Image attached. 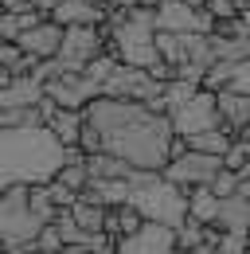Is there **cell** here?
Returning a JSON list of instances; mask_svg holds the SVG:
<instances>
[{
  "label": "cell",
  "instance_id": "1",
  "mask_svg": "<svg viewBox=\"0 0 250 254\" xmlns=\"http://www.w3.org/2000/svg\"><path fill=\"white\" fill-rule=\"evenodd\" d=\"M86 122L98 129V141L106 153H118L137 168L164 172V164L172 160V141H176L172 114L153 110L149 102L98 94L86 106Z\"/></svg>",
  "mask_w": 250,
  "mask_h": 254
},
{
  "label": "cell",
  "instance_id": "2",
  "mask_svg": "<svg viewBox=\"0 0 250 254\" xmlns=\"http://www.w3.org/2000/svg\"><path fill=\"white\" fill-rule=\"evenodd\" d=\"M66 164V141L51 126H12L0 141V188L51 184Z\"/></svg>",
  "mask_w": 250,
  "mask_h": 254
},
{
  "label": "cell",
  "instance_id": "3",
  "mask_svg": "<svg viewBox=\"0 0 250 254\" xmlns=\"http://www.w3.org/2000/svg\"><path fill=\"white\" fill-rule=\"evenodd\" d=\"M129 203L149 223H164L172 231L191 219V188L168 180L160 168H137L129 176Z\"/></svg>",
  "mask_w": 250,
  "mask_h": 254
},
{
  "label": "cell",
  "instance_id": "4",
  "mask_svg": "<svg viewBox=\"0 0 250 254\" xmlns=\"http://www.w3.org/2000/svg\"><path fill=\"white\" fill-rule=\"evenodd\" d=\"M110 28V24H106ZM110 51L133 66H149L153 70L164 55H160V43H156V8L149 4H137L125 12V20H118L110 28Z\"/></svg>",
  "mask_w": 250,
  "mask_h": 254
},
{
  "label": "cell",
  "instance_id": "5",
  "mask_svg": "<svg viewBox=\"0 0 250 254\" xmlns=\"http://www.w3.org/2000/svg\"><path fill=\"white\" fill-rule=\"evenodd\" d=\"M47 223L31 207V184H8L0 188V243L4 254L39 251V231Z\"/></svg>",
  "mask_w": 250,
  "mask_h": 254
},
{
  "label": "cell",
  "instance_id": "6",
  "mask_svg": "<svg viewBox=\"0 0 250 254\" xmlns=\"http://www.w3.org/2000/svg\"><path fill=\"white\" fill-rule=\"evenodd\" d=\"M110 43V28L106 24H70L66 35H62V47H59V63L66 70H82V66L98 59Z\"/></svg>",
  "mask_w": 250,
  "mask_h": 254
},
{
  "label": "cell",
  "instance_id": "7",
  "mask_svg": "<svg viewBox=\"0 0 250 254\" xmlns=\"http://www.w3.org/2000/svg\"><path fill=\"white\" fill-rule=\"evenodd\" d=\"M110 98H133V102H153L164 94V78H156L149 66H133V63H118V70L110 74L106 90Z\"/></svg>",
  "mask_w": 250,
  "mask_h": 254
},
{
  "label": "cell",
  "instance_id": "8",
  "mask_svg": "<svg viewBox=\"0 0 250 254\" xmlns=\"http://www.w3.org/2000/svg\"><path fill=\"white\" fill-rule=\"evenodd\" d=\"M172 126H176L180 137H195V133H203V129H219V126H223L219 94L203 86L195 98H188L184 106H176V110H172Z\"/></svg>",
  "mask_w": 250,
  "mask_h": 254
},
{
  "label": "cell",
  "instance_id": "9",
  "mask_svg": "<svg viewBox=\"0 0 250 254\" xmlns=\"http://www.w3.org/2000/svg\"><path fill=\"white\" fill-rule=\"evenodd\" d=\"M223 164H227V160L215 157V153L188 149V153H180V157H172L168 164H164V176L176 180V184H184V188H195V184H211Z\"/></svg>",
  "mask_w": 250,
  "mask_h": 254
},
{
  "label": "cell",
  "instance_id": "10",
  "mask_svg": "<svg viewBox=\"0 0 250 254\" xmlns=\"http://www.w3.org/2000/svg\"><path fill=\"white\" fill-rule=\"evenodd\" d=\"M215 16L207 8H195L188 0H164L156 8V28L160 32H215Z\"/></svg>",
  "mask_w": 250,
  "mask_h": 254
},
{
  "label": "cell",
  "instance_id": "11",
  "mask_svg": "<svg viewBox=\"0 0 250 254\" xmlns=\"http://www.w3.org/2000/svg\"><path fill=\"white\" fill-rule=\"evenodd\" d=\"M118 254H195L176 243V231L164 223H145L137 235H125Z\"/></svg>",
  "mask_w": 250,
  "mask_h": 254
},
{
  "label": "cell",
  "instance_id": "12",
  "mask_svg": "<svg viewBox=\"0 0 250 254\" xmlns=\"http://www.w3.org/2000/svg\"><path fill=\"white\" fill-rule=\"evenodd\" d=\"M47 94L55 98L59 106H70V110H86L94 98L102 94V86L94 82L86 70H62L47 82Z\"/></svg>",
  "mask_w": 250,
  "mask_h": 254
},
{
  "label": "cell",
  "instance_id": "13",
  "mask_svg": "<svg viewBox=\"0 0 250 254\" xmlns=\"http://www.w3.org/2000/svg\"><path fill=\"white\" fill-rule=\"evenodd\" d=\"M110 0H59L51 8V20H59L62 28L70 24H106L110 20Z\"/></svg>",
  "mask_w": 250,
  "mask_h": 254
},
{
  "label": "cell",
  "instance_id": "14",
  "mask_svg": "<svg viewBox=\"0 0 250 254\" xmlns=\"http://www.w3.org/2000/svg\"><path fill=\"white\" fill-rule=\"evenodd\" d=\"M47 98V82L28 70V74H12L4 82V94H0V106H39Z\"/></svg>",
  "mask_w": 250,
  "mask_h": 254
},
{
  "label": "cell",
  "instance_id": "15",
  "mask_svg": "<svg viewBox=\"0 0 250 254\" xmlns=\"http://www.w3.org/2000/svg\"><path fill=\"white\" fill-rule=\"evenodd\" d=\"M86 168H90V180H129L137 172V164H129L118 153H106V149L86 153Z\"/></svg>",
  "mask_w": 250,
  "mask_h": 254
},
{
  "label": "cell",
  "instance_id": "16",
  "mask_svg": "<svg viewBox=\"0 0 250 254\" xmlns=\"http://www.w3.org/2000/svg\"><path fill=\"white\" fill-rule=\"evenodd\" d=\"M219 231H239V235H250V195L235 191L223 199L219 207V219H215Z\"/></svg>",
  "mask_w": 250,
  "mask_h": 254
},
{
  "label": "cell",
  "instance_id": "17",
  "mask_svg": "<svg viewBox=\"0 0 250 254\" xmlns=\"http://www.w3.org/2000/svg\"><path fill=\"white\" fill-rule=\"evenodd\" d=\"M219 114H223V126L231 133H239L243 126H250V94L243 90H219Z\"/></svg>",
  "mask_w": 250,
  "mask_h": 254
},
{
  "label": "cell",
  "instance_id": "18",
  "mask_svg": "<svg viewBox=\"0 0 250 254\" xmlns=\"http://www.w3.org/2000/svg\"><path fill=\"white\" fill-rule=\"evenodd\" d=\"M51 129L59 133L66 145H78V141H82V129H86V110L59 106V110H55V118H51Z\"/></svg>",
  "mask_w": 250,
  "mask_h": 254
},
{
  "label": "cell",
  "instance_id": "19",
  "mask_svg": "<svg viewBox=\"0 0 250 254\" xmlns=\"http://www.w3.org/2000/svg\"><path fill=\"white\" fill-rule=\"evenodd\" d=\"M82 195H90L106 207H122V203H129V180H90V188Z\"/></svg>",
  "mask_w": 250,
  "mask_h": 254
},
{
  "label": "cell",
  "instance_id": "20",
  "mask_svg": "<svg viewBox=\"0 0 250 254\" xmlns=\"http://www.w3.org/2000/svg\"><path fill=\"white\" fill-rule=\"evenodd\" d=\"M219 207H223V199L215 195L211 184H195V188H191V219L215 223L219 219Z\"/></svg>",
  "mask_w": 250,
  "mask_h": 254
},
{
  "label": "cell",
  "instance_id": "21",
  "mask_svg": "<svg viewBox=\"0 0 250 254\" xmlns=\"http://www.w3.org/2000/svg\"><path fill=\"white\" fill-rule=\"evenodd\" d=\"M231 74H235V63H231V59H215V63L207 66V74H203V86L219 94V90L231 86Z\"/></svg>",
  "mask_w": 250,
  "mask_h": 254
},
{
  "label": "cell",
  "instance_id": "22",
  "mask_svg": "<svg viewBox=\"0 0 250 254\" xmlns=\"http://www.w3.org/2000/svg\"><path fill=\"white\" fill-rule=\"evenodd\" d=\"M223 160H227V168H235V172H239V168L250 160V137H235V145L227 149V157H223Z\"/></svg>",
  "mask_w": 250,
  "mask_h": 254
},
{
  "label": "cell",
  "instance_id": "23",
  "mask_svg": "<svg viewBox=\"0 0 250 254\" xmlns=\"http://www.w3.org/2000/svg\"><path fill=\"white\" fill-rule=\"evenodd\" d=\"M207 12H211L215 20H231V16L243 12V4H239V0H207Z\"/></svg>",
  "mask_w": 250,
  "mask_h": 254
},
{
  "label": "cell",
  "instance_id": "24",
  "mask_svg": "<svg viewBox=\"0 0 250 254\" xmlns=\"http://www.w3.org/2000/svg\"><path fill=\"white\" fill-rule=\"evenodd\" d=\"M231 90H243V94H250V59H239V63H235Z\"/></svg>",
  "mask_w": 250,
  "mask_h": 254
},
{
  "label": "cell",
  "instance_id": "25",
  "mask_svg": "<svg viewBox=\"0 0 250 254\" xmlns=\"http://www.w3.org/2000/svg\"><path fill=\"white\" fill-rule=\"evenodd\" d=\"M20 4H35V8H47V12H51L59 0H4V8H20Z\"/></svg>",
  "mask_w": 250,
  "mask_h": 254
},
{
  "label": "cell",
  "instance_id": "26",
  "mask_svg": "<svg viewBox=\"0 0 250 254\" xmlns=\"http://www.w3.org/2000/svg\"><path fill=\"white\" fill-rule=\"evenodd\" d=\"M59 254H94V251L86 247V243H66V247H62Z\"/></svg>",
  "mask_w": 250,
  "mask_h": 254
},
{
  "label": "cell",
  "instance_id": "27",
  "mask_svg": "<svg viewBox=\"0 0 250 254\" xmlns=\"http://www.w3.org/2000/svg\"><path fill=\"white\" fill-rule=\"evenodd\" d=\"M141 0H110V8H137Z\"/></svg>",
  "mask_w": 250,
  "mask_h": 254
},
{
  "label": "cell",
  "instance_id": "28",
  "mask_svg": "<svg viewBox=\"0 0 250 254\" xmlns=\"http://www.w3.org/2000/svg\"><path fill=\"white\" fill-rule=\"evenodd\" d=\"M239 16H243V24L250 28V4H243V12H239Z\"/></svg>",
  "mask_w": 250,
  "mask_h": 254
},
{
  "label": "cell",
  "instance_id": "29",
  "mask_svg": "<svg viewBox=\"0 0 250 254\" xmlns=\"http://www.w3.org/2000/svg\"><path fill=\"white\" fill-rule=\"evenodd\" d=\"M239 176H243V180H250V160L243 164V168H239Z\"/></svg>",
  "mask_w": 250,
  "mask_h": 254
},
{
  "label": "cell",
  "instance_id": "30",
  "mask_svg": "<svg viewBox=\"0 0 250 254\" xmlns=\"http://www.w3.org/2000/svg\"><path fill=\"white\" fill-rule=\"evenodd\" d=\"M141 4H149V8H160V4H164V0H141Z\"/></svg>",
  "mask_w": 250,
  "mask_h": 254
},
{
  "label": "cell",
  "instance_id": "31",
  "mask_svg": "<svg viewBox=\"0 0 250 254\" xmlns=\"http://www.w3.org/2000/svg\"><path fill=\"white\" fill-rule=\"evenodd\" d=\"M24 254H59V251H24Z\"/></svg>",
  "mask_w": 250,
  "mask_h": 254
},
{
  "label": "cell",
  "instance_id": "32",
  "mask_svg": "<svg viewBox=\"0 0 250 254\" xmlns=\"http://www.w3.org/2000/svg\"><path fill=\"white\" fill-rule=\"evenodd\" d=\"M243 195H250V180H243Z\"/></svg>",
  "mask_w": 250,
  "mask_h": 254
}]
</instances>
